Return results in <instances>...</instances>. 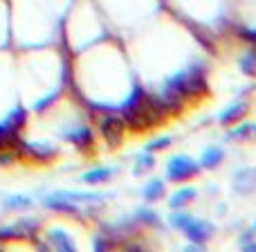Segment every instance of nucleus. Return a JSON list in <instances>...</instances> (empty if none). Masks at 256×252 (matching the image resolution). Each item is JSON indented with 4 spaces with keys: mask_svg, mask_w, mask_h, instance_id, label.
I'll return each mask as SVG.
<instances>
[{
    "mask_svg": "<svg viewBox=\"0 0 256 252\" xmlns=\"http://www.w3.org/2000/svg\"><path fill=\"white\" fill-rule=\"evenodd\" d=\"M207 72L209 68L204 66L202 61H194L184 68V70L173 72L171 77L162 81L158 95L162 99L164 111L168 113V117L176 115V113H182L189 99L202 97L209 90L207 86Z\"/></svg>",
    "mask_w": 256,
    "mask_h": 252,
    "instance_id": "nucleus-1",
    "label": "nucleus"
},
{
    "mask_svg": "<svg viewBox=\"0 0 256 252\" xmlns=\"http://www.w3.org/2000/svg\"><path fill=\"white\" fill-rule=\"evenodd\" d=\"M200 171H202V169H200L198 160L186 155V153H178V155H171V158L166 160L164 180L180 185V182H186V180H191V178H196Z\"/></svg>",
    "mask_w": 256,
    "mask_h": 252,
    "instance_id": "nucleus-2",
    "label": "nucleus"
},
{
    "mask_svg": "<svg viewBox=\"0 0 256 252\" xmlns=\"http://www.w3.org/2000/svg\"><path fill=\"white\" fill-rule=\"evenodd\" d=\"M20 153V160H32V162H38V164H50L52 160L58 158V149L52 144V142H30V140H22L18 137L16 144H14Z\"/></svg>",
    "mask_w": 256,
    "mask_h": 252,
    "instance_id": "nucleus-3",
    "label": "nucleus"
},
{
    "mask_svg": "<svg viewBox=\"0 0 256 252\" xmlns=\"http://www.w3.org/2000/svg\"><path fill=\"white\" fill-rule=\"evenodd\" d=\"M126 133H128L126 122L120 113H104L99 117V135L110 149H117V146L124 144Z\"/></svg>",
    "mask_w": 256,
    "mask_h": 252,
    "instance_id": "nucleus-4",
    "label": "nucleus"
},
{
    "mask_svg": "<svg viewBox=\"0 0 256 252\" xmlns=\"http://www.w3.org/2000/svg\"><path fill=\"white\" fill-rule=\"evenodd\" d=\"M58 135L63 137L66 142H70L76 151L81 153H88V151H94V144H97V137H94V131L90 124H74V126H68L63 128Z\"/></svg>",
    "mask_w": 256,
    "mask_h": 252,
    "instance_id": "nucleus-5",
    "label": "nucleus"
},
{
    "mask_svg": "<svg viewBox=\"0 0 256 252\" xmlns=\"http://www.w3.org/2000/svg\"><path fill=\"white\" fill-rule=\"evenodd\" d=\"M214 232H216V227H214L212 221H207V218H196L194 216L189 225L182 230V234H184L186 239L191 241V243L202 245V243H207V241L212 239Z\"/></svg>",
    "mask_w": 256,
    "mask_h": 252,
    "instance_id": "nucleus-6",
    "label": "nucleus"
},
{
    "mask_svg": "<svg viewBox=\"0 0 256 252\" xmlns=\"http://www.w3.org/2000/svg\"><path fill=\"white\" fill-rule=\"evenodd\" d=\"M43 207L50 209V212H56V214H81V205L74 203L72 198L63 196V191H54V194H48L43 198Z\"/></svg>",
    "mask_w": 256,
    "mask_h": 252,
    "instance_id": "nucleus-7",
    "label": "nucleus"
},
{
    "mask_svg": "<svg viewBox=\"0 0 256 252\" xmlns=\"http://www.w3.org/2000/svg\"><path fill=\"white\" fill-rule=\"evenodd\" d=\"M232 187L238 196H252L256 191V167H240L232 178Z\"/></svg>",
    "mask_w": 256,
    "mask_h": 252,
    "instance_id": "nucleus-8",
    "label": "nucleus"
},
{
    "mask_svg": "<svg viewBox=\"0 0 256 252\" xmlns=\"http://www.w3.org/2000/svg\"><path fill=\"white\" fill-rule=\"evenodd\" d=\"M120 171V167H108V164H99V167H92L88 169L86 173H81L79 182L88 187H94V185H106V182L112 180V176Z\"/></svg>",
    "mask_w": 256,
    "mask_h": 252,
    "instance_id": "nucleus-9",
    "label": "nucleus"
},
{
    "mask_svg": "<svg viewBox=\"0 0 256 252\" xmlns=\"http://www.w3.org/2000/svg\"><path fill=\"white\" fill-rule=\"evenodd\" d=\"M43 236L48 239V245L54 250H61V252H74L76 250V243L72 239V234H68L66 230L61 227H50V230L43 232Z\"/></svg>",
    "mask_w": 256,
    "mask_h": 252,
    "instance_id": "nucleus-10",
    "label": "nucleus"
},
{
    "mask_svg": "<svg viewBox=\"0 0 256 252\" xmlns=\"http://www.w3.org/2000/svg\"><path fill=\"white\" fill-rule=\"evenodd\" d=\"M248 111H250L248 102H234V104H230V106H225L220 113H218V124L225 126V128H230L232 124H236V122L243 120V117L248 115Z\"/></svg>",
    "mask_w": 256,
    "mask_h": 252,
    "instance_id": "nucleus-11",
    "label": "nucleus"
},
{
    "mask_svg": "<svg viewBox=\"0 0 256 252\" xmlns=\"http://www.w3.org/2000/svg\"><path fill=\"white\" fill-rule=\"evenodd\" d=\"M225 149H222L220 144H209L207 149L200 153V169H207V171H214V169H218L222 162H225Z\"/></svg>",
    "mask_w": 256,
    "mask_h": 252,
    "instance_id": "nucleus-12",
    "label": "nucleus"
},
{
    "mask_svg": "<svg viewBox=\"0 0 256 252\" xmlns=\"http://www.w3.org/2000/svg\"><path fill=\"white\" fill-rule=\"evenodd\" d=\"M196 198H198V189H196L194 185H184L171 194V198H168V209H184V207H189Z\"/></svg>",
    "mask_w": 256,
    "mask_h": 252,
    "instance_id": "nucleus-13",
    "label": "nucleus"
},
{
    "mask_svg": "<svg viewBox=\"0 0 256 252\" xmlns=\"http://www.w3.org/2000/svg\"><path fill=\"white\" fill-rule=\"evenodd\" d=\"M166 196V180L164 178H150L144 187H142V198L146 203H158Z\"/></svg>",
    "mask_w": 256,
    "mask_h": 252,
    "instance_id": "nucleus-14",
    "label": "nucleus"
},
{
    "mask_svg": "<svg viewBox=\"0 0 256 252\" xmlns=\"http://www.w3.org/2000/svg\"><path fill=\"white\" fill-rule=\"evenodd\" d=\"M14 227H16L20 239H27V236H30V239H36V236L40 234L43 223H40V218H36V216H22L20 221L14 223Z\"/></svg>",
    "mask_w": 256,
    "mask_h": 252,
    "instance_id": "nucleus-15",
    "label": "nucleus"
},
{
    "mask_svg": "<svg viewBox=\"0 0 256 252\" xmlns=\"http://www.w3.org/2000/svg\"><path fill=\"white\" fill-rule=\"evenodd\" d=\"M132 221L137 225H144V227H160L162 225V218L160 214L155 212L153 207H137L135 214H132Z\"/></svg>",
    "mask_w": 256,
    "mask_h": 252,
    "instance_id": "nucleus-16",
    "label": "nucleus"
},
{
    "mask_svg": "<svg viewBox=\"0 0 256 252\" xmlns=\"http://www.w3.org/2000/svg\"><path fill=\"white\" fill-rule=\"evenodd\" d=\"M32 205H34V198L27 194H12L2 198V207L9 209V212H25Z\"/></svg>",
    "mask_w": 256,
    "mask_h": 252,
    "instance_id": "nucleus-17",
    "label": "nucleus"
},
{
    "mask_svg": "<svg viewBox=\"0 0 256 252\" xmlns=\"http://www.w3.org/2000/svg\"><path fill=\"white\" fill-rule=\"evenodd\" d=\"M238 70L250 79H256V45H250L238 57Z\"/></svg>",
    "mask_w": 256,
    "mask_h": 252,
    "instance_id": "nucleus-18",
    "label": "nucleus"
},
{
    "mask_svg": "<svg viewBox=\"0 0 256 252\" xmlns=\"http://www.w3.org/2000/svg\"><path fill=\"white\" fill-rule=\"evenodd\" d=\"M153 167H155V153H150V151H142V153L135 158L132 173H135V176H144V173L150 171Z\"/></svg>",
    "mask_w": 256,
    "mask_h": 252,
    "instance_id": "nucleus-19",
    "label": "nucleus"
},
{
    "mask_svg": "<svg viewBox=\"0 0 256 252\" xmlns=\"http://www.w3.org/2000/svg\"><path fill=\"white\" fill-rule=\"evenodd\" d=\"M191 218H194V214L184 212V209H171V216H168V225L173 227V230L182 232L186 225L191 223Z\"/></svg>",
    "mask_w": 256,
    "mask_h": 252,
    "instance_id": "nucleus-20",
    "label": "nucleus"
},
{
    "mask_svg": "<svg viewBox=\"0 0 256 252\" xmlns=\"http://www.w3.org/2000/svg\"><path fill=\"white\" fill-rule=\"evenodd\" d=\"M171 144H173V137H171V135H160V137H153L148 144H144V151H150V153H160V151H166Z\"/></svg>",
    "mask_w": 256,
    "mask_h": 252,
    "instance_id": "nucleus-21",
    "label": "nucleus"
},
{
    "mask_svg": "<svg viewBox=\"0 0 256 252\" xmlns=\"http://www.w3.org/2000/svg\"><path fill=\"white\" fill-rule=\"evenodd\" d=\"M20 160V153H18L16 146H2L0 149V167H12Z\"/></svg>",
    "mask_w": 256,
    "mask_h": 252,
    "instance_id": "nucleus-22",
    "label": "nucleus"
},
{
    "mask_svg": "<svg viewBox=\"0 0 256 252\" xmlns=\"http://www.w3.org/2000/svg\"><path fill=\"white\" fill-rule=\"evenodd\" d=\"M236 124H238V122H236ZM230 137L232 140H252V124L245 122V124H238L236 128H232Z\"/></svg>",
    "mask_w": 256,
    "mask_h": 252,
    "instance_id": "nucleus-23",
    "label": "nucleus"
},
{
    "mask_svg": "<svg viewBox=\"0 0 256 252\" xmlns=\"http://www.w3.org/2000/svg\"><path fill=\"white\" fill-rule=\"evenodd\" d=\"M92 248L94 250H110V248H115V241H112L108 234H94Z\"/></svg>",
    "mask_w": 256,
    "mask_h": 252,
    "instance_id": "nucleus-24",
    "label": "nucleus"
},
{
    "mask_svg": "<svg viewBox=\"0 0 256 252\" xmlns=\"http://www.w3.org/2000/svg\"><path fill=\"white\" fill-rule=\"evenodd\" d=\"M254 236H256V234H254L252 230H250V232H245V236H240V239H238V243H240V245H243V243H248V241H252Z\"/></svg>",
    "mask_w": 256,
    "mask_h": 252,
    "instance_id": "nucleus-25",
    "label": "nucleus"
},
{
    "mask_svg": "<svg viewBox=\"0 0 256 252\" xmlns=\"http://www.w3.org/2000/svg\"><path fill=\"white\" fill-rule=\"evenodd\" d=\"M243 250H256V241H248V243H243Z\"/></svg>",
    "mask_w": 256,
    "mask_h": 252,
    "instance_id": "nucleus-26",
    "label": "nucleus"
},
{
    "mask_svg": "<svg viewBox=\"0 0 256 252\" xmlns=\"http://www.w3.org/2000/svg\"><path fill=\"white\" fill-rule=\"evenodd\" d=\"M252 137L256 140V124H252Z\"/></svg>",
    "mask_w": 256,
    "mask_h": 252,
    "instance_id": "nucleus-27",
    "label": "nucleus"
},
{
    "mask_svg": "<svg viewBox=\"0 0 256 252\" xmlns=\"http://www.w3.org/2000/svg\"><path fill=\"white\" fill-rule=\"evenodd\" d=\"M252 232H254V234H256V221L252 223Z\"/></svg>",
    "mask_w": 256,
    "mask_h": 252,
    "instance_id": "nucleus-28",
    "label": "nucleus"
},
{
    "mask_svg": "<svg viewBox=\"0 0 256 252\" xmlns=\"http://www.w3.org/2000/svg\"><path fill=\"white\" fill-rule=\"evenodd\" d=\"M254 30H256V27H254Z\"/></svg>",
    "mask_w": 256,
    "mask_h": 252,
    "instance_id": "nucleus-29",
    "label": "nucleus"
}]
</instances>
